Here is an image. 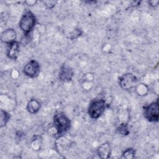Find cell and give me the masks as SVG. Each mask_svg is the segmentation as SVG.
Returning <instances> with one entry per match:
<instances>
[{"label": "cell", "mask_w": 159, "mask_h": 159, "mask_svg": "<svg viewBox=\"0 0 159 159\" xmlns=\"http://www.w3.org/2000/svg\"><path fill=\"white\" fill-rule=\"evenodd\" d=\"M107 106V104L104 99H94L89 103L88 114L91 119H97L103 114Z\"/></svg>", "instance_id": "7a4b0ae2"}, {"label": "cell", "mask_w": 159, "mask_h": 159, "mask_svg": "<svg viewBox=\"0 0 159 159\" xmlns=\"http://www.w3.org/2000/svg\"><path fill=\"white\" fill-rule=\"evenodd\" d=\"M36 22L37 19L35 16L32 12L29 11L22 15L20 18L19 21V27L25 35H27L35 27Z\"/></svg>", "instance_id": "3957f363"}, {"label": "cell", "mask_w": 159, "mask_h": 159, "mask_svg": "<svg viewBox=\"0 0 159 159\" xmlns=\"http://www.w3.org/2000/svg\"><path fill=\"white\" fill-rule=\"evenodd\" d=\"M116 130L118 134L122 136H125L129 134V129L128 127V125L127 124L122 123L119 125V126L117 127Z\"/></svg>", "instance_id": "5bb4252c"}, {"label": "cell", "mask_w": 159, "mask_h": 159, "mask_svg": "<svg viewBox=\"0 0 159 159\" xmlns=\"http://www.w3.org/2000/svg\"><path fill=\"white\" fill-rule=\"evenodd\" d=\"M41 108V103L36 99H31L27 104L26 109L27 111L32 114H37Z\"/></svg>", "instance_id": "8fae6325"}, {"label": "cell", "mask_w": 159, "mask_h": 159, "mask_svg": "<svg viewBox=\"0 0 159 159\" xmlns=\"http://www.w3.org/2000/svg\"><path fill=\"white\" fill-rule=\"evenodd\" d=\"M143 116L149 122H157L159 119L158 100L145 106L143 107Z\"/></svg>", "instance_id": "277c9868"}, {"label": "cell", "mask_w": 159, "mask_h": 159, "mask_svg": "<svg viewBox=\"0 0 159 159\" xmlns=\"http://www.w3.org/2000/svg\"><path fill=\"white\" fill-rule=\"evenodd\" d=\"M119 84L124 90H130L135 88L137 84V77L130 73H127L119 78Z\"/></svg>", "instance_id": "5b68a950"}, {"label": "cell", "mask_w": 159, "mask_h": 159, "mask_svg": "<svg viewBox=\"0 0 159 159\" xmlns=\"http://www.w3.org/2000/svg\"><path fill=\"white\" fill-rule=\"evenodd\" d=\"M40 71V66L39 63L35 60H32L29 61L24 67L23 73L24 74L29 78L37 77Z\"/></svg>", "instance_id": "8992f818"}, {"label": "cell", "mask_w": 159, "mask_h": 159, "mask_svg": "<svg viewBox=\"0 0 159 159\" xmlns=\"http://www.w3.org/2000/svg\"><path fill=\"white\" fill-rule=\"evenodd\" d=\"M53 125L57 131V135L60 137L66 133L71 127V122L70 119L61 112L56 113L53 117Z\"/></svg>", "instance_id": "6da1fadb"}, {"label": "cell", "mask_w": 159, "mask_h": 159, "mask_svg": "<svg viewBox=\"0 0 159 159\" xmlns=\"http://www.w3.org/2000/svg\"><path fill=\"white\" fill-rule=\"evenodd\" d=\"M17 33L14 29H6L1 34V41L6 44L9 45L16 41Z\"/></svg>", "instance_id": "ba28073f"}, {"label": "cell", "mask_w": 159, "mask_h": 159, "mask_svg": "<svg viewBox=\"0 0 159 159\" xmlns=\"http://www.w3.org/2000/svg\"><path fill=\"white\" fill-rule=\"evenodd\" d=\"M20 52V43L15 41L14 42L8 45L6 55L7 57L11 60H16L17 58L18 54Z\"/></svg>", "instance_id": "9c48e42d"}, {"label": "cell", "mask_w": 159, "mask_h": 159, "mask_svg": "<svg viewBox=\"0 0 159 159\" xmlns=\"http://www.w3.org/2000/svg\"><path fill=\"white\" fill-rule=\"evenodd\" d=\"M111 147L109 142H105L99 146L97 149V153L102 159L109 158L111 155Z\"/></svg>", "instance_id": "30bf717a"}, {"label": "cell", "mask_w": 159, "mask_h": 159, "mask_svg": "<svg viewBox=\"0 0 159 159\" xmlns=\"http://www.w3.org/2000/svg\"><path fill=\"white\" fill-rule=\"evenodd\" d=\"M135 150L133 148H128L123 152L121 158L125 159H132L135 157Z\"/></svg>", "instance_id": "9a60e30c"}, {"label": "cell", "mask_w": 159, "mask_h": 159, "mask_svg": "<svg viewBox=\"0 0 159 159\" xmlns=\"http://www.w3.org/2000/svg\"><path fill=\"white\" fill-rule=\"evenodd\" d=\"M83 32L80 29H75L73 32H71L70 34V39L71 40H74L80 37L82 34Z\"/></svg>", "instance_id": "2e32d148"}, {"label": "cell", "mask_w": 159, "mask_h": 159, "mask_svg": "<svg viewBox=\"0 0 159 159\" xmlns=\"http://www.w3.org/2000/svg\"><path fill=\"white\" fill-rule=\"evenodd\" d=\"M11 118L10 114L6 111L1 109L0 111V127L2 128L6 125Z\"/></svg>", "instance_id": "7c38bea8"}, {"label": "cell", "mask_w": 159, "mask_h": 159, "mask_svg": "<svg viewBox=\"0 0 159 159\" xmlns=\"http://www.w3.org/2000/svg\"><path fill=\"white\" fill-rule=\"evenodd\" d=\"M74 76V71L70 66L64 65L60 67L58 73L59 79L63 82L71 81Z\"/></svg>", "instance_id": "52a82bcc"}, {"label": "cell", "mask_w": 159, "mask_h": 159, "mask_svg": "<svg viewBox=\"0 0 159 159\" xmlns=\"http://www.w3.org/2000/svg\"><path fill=\"white\" fill-rule=\"evenodd\" d=\"M135 89L137 94L140 96H143L146 95L148 91V86L143 83L137 84V85L135 87Z\"/></svg>", "instance_id": "4fadbf2b"}, {"label": "cell", "mask_w": 159, "mask_h": 159, "mask_svg": "<svg viewBox=\"0 0 159 159\" xmlns=\"http://www.w3.org/2000/svg\"><path fill=\"white\" fill-rule=\"evenodd\" d=\"M44 4H45L46 6H47L48 8H52L55 6V1H43Z\"/></svg>", "instance_id": "e0dca14e"}]
</instances>
